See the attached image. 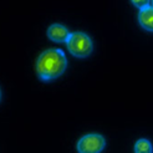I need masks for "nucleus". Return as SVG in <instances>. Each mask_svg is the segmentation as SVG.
Returning <instances> with one entry per match:
<instances>
[{
    "instance_id": "7ed1b4c3",
    "label": "nucleus",
    "mask_w": 153,
    "mask_h": 153,
    "mask_svg": "<svg viewBox=\"0 0 153 153\" xmlns=\"http://www.w3.org/2000/svg\"><path fill=\"white\" fill-rule=\"evenodd\" d=\"M106 147V141L101 134L88 133L77 142L79 153H101Z\"/></svg>"
},
{
    "instance_id": "20e7f679",
    "label": "nucleus",
    "mask_w": 153,
    "mask_h": 153,
    "mask_svg": "<svg viewBox=\"0 0 153 153\" xmlns=\"http://www.w3.org/2000/svg\"><path fill=\"white\" fill-rule=\"evenodd\" d=\"M70 35L71 33L67 30V27L61 24H52L48 29L49 39L55 42H67Z\"/></svg>"
},
{
    "instance_id": "f257e3e1",
    "label": "nucleus",
    "mask_w": 153,
    "mask_h": 153,
    "mask_svg": "<svg viewBox=\"0 0 153 153\" xmlns=\"http://www.w3.org/2000/svg\"><path fill=\"white\" fill-rule=\"evenodd\" d=\"M67 67L65 52L60 49H48L36 60V74L41 81H52L62 75Z\"/></svg>"
},
{
    "instance_id": "423d86ee",
    "label": "nucleus",
    "mask_w": 153,
    "mask_h": 153,
    "mask_svg": "<svg viewBox=\"0 0 153 153\" xmlns=\"http://www.w3.org/2000/svg\"><path fill=\"white\" fill-rule=\"evenodd\" d=\"M134 153H153L152 143L146 138L138 140L134 144Z\"/></svg>"
},
{
    "instance_id": "6e6552de",
    "label": "nucleus",
    "mask_w": 153,
    "mask_h": 153,
    "mask_svg": "<svg viewBox=\"0 0 153 153\" xmlns=\"http://www.w3.org/2000/svg\"><path fill=\"white\" fill-rule=\"evenodd\" d=\"M151 4H152V5H153V1H151Z\"/></svg>"
},
{
    "instance_id": "f03ea898",
    "label": "nucleus",
    "mask_w": 153,
    "mask_h": 153,
    "mask_svg": "<svg viewBox=\"0 0 153 153\" xmlns=\"http://www.w3.org/2000/svg\"><path fill=\"white\" fill-rule=\"evenodd\" d=\"M66 46L72 56L79 59L87 57L94 50V44L91 37L81 31L72 33L66 42Z\"/></svg>"
},
{
    "instance_id": "0eeeda50",
    "label": "nucleus",
    "mask_w": 153,
    "mask_h": 153,
    "mask_svg": "<svg viewBox=\"0 0 153 153\" xmlns=\"http://www.w3.org/2000/svg\"><path fill=\"white\" fill-rule=\"evenodd\" d=\"M132 4H133V5H136V6L141 10V9H143V7H146L147 5H149V4H151V1H132Z\"/></svg>"
},
{
    "instance_id": "39448f33",
    "label": "nucleus",
    "mask_w": 153,
    "mask_h": 153,
    "mask_svg": "<svg viewBox=\"0 0 153 153\" xmlns=\"http://www.w3.org/2000/svg\"><path fill=\"white\" fill-rule=\"evenodd\" d=\"M138 22L142 29L153 33V5L149 4L138 13Z\"/></svg>"
}]
</instances>
